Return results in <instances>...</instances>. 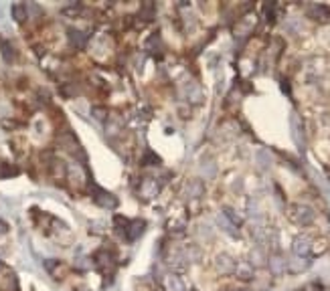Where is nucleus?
Returning <instances> with one entry per match:
<instances>
[{
	"instance_id": "obj_12",
	"label": "nucleus",
	"mask_w": 330,
	"mask_h": 291,
	"mask_svg": "<svg viewBox=\"0 0 330 291\" xmlns=\"http://www.w3.org/2000/svg\"><path fill=\"white\" fill-rule=\"evenodd\" d=\"M263 263V253L259 249H256V251H251V267H257V265H261Z\"/></svg>"
},
{
	"instance_id": "obj_7",
	"label": "nucleus",
	"mask_w": 330,
	"mask_h": 291,
	"mask_svg": "<svg viewBox=\"0 0 330 291\" xmlns=\"http://www.w3.org/2000/svg\"><path fill=\"white\" fill-rule=\"evenodd\" d=\"M164 287L168 291H184V285H183L181 277H177V275H166L164 277Z\"/></svg>"
},
{
	"instance_id": "obj_8",
	"label": "nucleus",
	"mask_w": 330,
	"mask_h": 291,
	"mask_svg": "<svg viewBox=\"0 0 330 291\" xmlns=\"http://www.w3.org/2000/svg\"><path fill=\"white\" fill-rule=\"evenodd\" d=\"M308 265H310V261H306L304 257H298V259H294V261L288 263V269L292 271V273H300V271L308 269Z\"/></svg>"
},
{
	"instance_id": "obj_9",
	"label": "nucleus",
	"mask_w": 330,
	"mask_h": 291,
	"mask_svg": "<svg viewBox=\"0 0 330 291\" xmlns=\"http://www.w3.org/2000/svg\"><path fill=\"white\" fill-rule=\"evenodd\" d=\"M69 41H71V45H75L77 49L79 47H83L85 45V34L83 32H79V31H69Z\"/></svg>"
},
{
	"instance_id": "obj_13",
	"label": "nucleus",
	"mask_w": 330,
	"mask_h": 291,
	"mask_svg": "<svg viewBox=\"0 0 330 291\" xmlns=\"http://www.w3.org/2000/svg\"><path fill=\"white\" fill-rule=\"evenodd\" d=\"M93 113H95V118H98V120H102V118H104V113H106V109L95 107V109H93Z\"/></svg>"
},
{
	"instance_id": "obj_4",
	"label": "nucleus",
	"mask_w": 330,
	"mask_h": 291,
	"mask_svg": "<svg viewBox=\"0 0 330 291\" xmlns=\"http://www.w3.org/2000/svg\"><path fill=\"white\" fill-rule=\"evenodd\" d=\"M95 194H98V196H93V198H95V202H98V204H102V206H106V208H113V206H115V198L111 196L110 192L95 188Z\"/></svg>"
},
{
	"instance_id": "obj_11",
	"label": "nucleus",
	"mask_w": 330,
	"mask_h": 291,
	"mask_svg": "<svg viewBox=\"0 0 330 291\" xmlns=\"http://www.w3.org/2000/svg\"><path fill=\"white\" fill-rule=\"evenodd\" d=\"M12 14L18 23H23L25 18H27V4H14L12 6Z\"/></svg>"
},
{
	"instance_id": "obj_1",
	"label": "nucleus",
	"mask_w": 330,
	"mask_h": 291,
	"mask_svg": "<svg viewBox=\"0 0 330 291\" xmlns=\"http://www.w3.org/2000/svg\"><path fill=\"white\" fill-rule=\"evenodd\" d=\"M292 219L296 221V223H300V225H310L314 221V212L310 210L308 206H302V204H296V206H292Z\"/></svg>"
},
{
	"instance_id": "obj_14",
	"label": "nucleus",
	"mask_w": 330,
	"mask_h": 291,
	"mask_svg": "<svg viewBox=\"0 0 330 291\" xmlns=\"http://www.w3.org/2000/svg\"><path fill=\"white\" fill-rule=\"evenodd\" d=\"M4 232H6V225H4L2 221H0V235H4Z\"/></svg>"
},
{
	"instance_id": "obj_3",
	"label": "nucleus",
	"mask_w": 330,
	"mask_h": 291,
	"mask_svg": "<svg viewBox=\"0 0 330 291\" xmlns=\"http://www.w3.org/2000/svg\"><path fill=\"white\" fill-rule=\"evenodd\" d=\"M286 267H288V263L284 261L282 255H271V257H269V271H271L274 275H282L284 271H286Z\"/></svg>"
},
{
	"instance_id": "obj_5",
	"label": "nucleus",
	"mask_w": 330,
	"mask_h": 291,
	"mask_svg": "<svg viewBox=\"0 0 330 291\" xmlns=\"http://www.w3.org/2000/svg\"><path fill=\"white\" fill-rule=\"evenodd\" d=\"M124 232L128 235L130 241H136V239H138L142 232H144V221H134V223H130V226H128Z\"/></svg>"
},
{
	"instance_id": "obj_2",
	"label": "nucleus",
	"mask_w": 330,
	"mask_h": 291,
	"mask_svg": "<svg viewBox=\"0 0 330 291\" xmlns=\"http://www.w3.org/2000/svg\"><path fill=\"white\" fill-rule=\"evenodd\" d=\"M217 271H219V273H233V271H235V261H233L229 255H219L217 257Z\"/></svg>"
},
{
	"instance_id": "obj_10",
	"label": "nucleus",
	"mask_w": 330,
	"mask_h": 291,
	"mask_svg": "<svg viewBox=\"0 0 330 291\" xmlns=\"http://www.w3.org/2000/svg\"><path fill=\"white\" fill-rule=\"evenodd\" d=\"M235 271L241 275V279H249L251 275H254V267H251L249 263H243V265H235Z\"/></svg>"
},
{
	"instance_id": "obj_6",
	"label": "nucleus",
	"mask_w": 330,
	"mask_h": 291,
	"mask_svg": "<svg viewBox=\"0 0 330 291\" xmlns=\"http://www.w3.org/2000/svg\"><path fill=\"white\" fill-rule=\"evenodd\" d=\"M294 253L298 255V257H306L308 255V251H310V239L308 237H298L296 241H294Z\"/></svg>"
},
{
	"instance_id": "obj_15",
	"label": "nucleus",
	"mask_w": 330,
	"mask_h": 291,
	"mask_svg": "<svg viewBox=\"0 0 330 291\" xmlns=\"http://www.w3.org/2000/svg\"><path fill=\"white\" fill-rule=\"evenodd\" d=\"M328 176H330V172H328Z\"/></svg>"
}]
</instances>
